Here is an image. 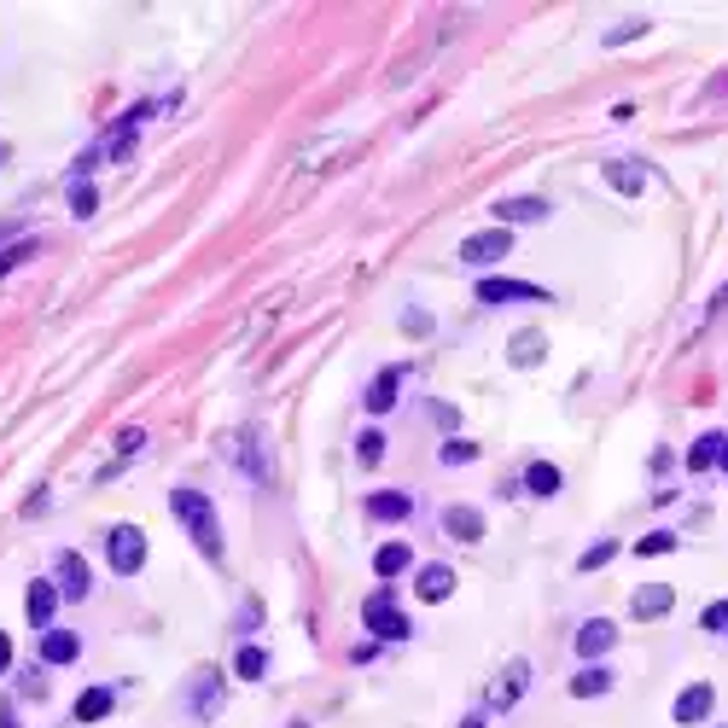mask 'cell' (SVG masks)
<instances>
[{"mask_svg": "<svg viewBox=\"0 0 728 728\" xmlns=\"http://www.w3.org/2000/svg\"><path fill=\"white\" fill-rule=\"evenodd\" d=\"M140 443H146V431H140V426H129L123 437H117V461H134V455H140Z\"/></svg>", "mask_w": 728, "mask_h": 728, "instance_id": "e575fe53", "label": "cell"}, {"mask_svg": "<svg viewBox=\"0 0 728 728\" xmlns=\"http://www.w3.org/2000/svg\"><path fill=\"white\" fill-rule=\"evenodd\" d=\"M6 670H12V641L0 635V676H6Z\"/></svg>", "mask_w": 728, "mask_h": 728, "instance_id": "8d00e7d4", "label": "cell"}, {"mask_svg": "<svg viewBox=\"0 0 728 728\" xmlns=\"http://www.w3.org/2000/svg\"><path fill=\"white\" fill-rule=\"evenodd\" d=\"M443 530L461 542H484V513L478 507H443Z\"/></svg>", "mask_w": 728, "mask_h": 728, "instance_id": "4fadbf2b", "label": "cell"}, {"mask_svg": "<svg viewBox=\"0 0 728 728\" xmlns=\"http://www.w3.org/2000/svg\"><path fill=\"white\" fill-rule=\"evenodd\" d=\"M723 443H728L723 431H705L694 449H688V472H705V466H717V461H723Z\"/></svg>", "mask_w": 728, "mask_h": 728, "instance_id": "cb8c5ba5", "label": "cell"}, {"mask_svg": "<svg viewBox=\"0 0 728 728\" xmlns=\"http://www.w3.org/2000/svg\"><path fill=\"white\" fill-rule=\"evenodd\" d=\"M94 210H100V193H94L88 181H70V216H76V222H88Z\"/></svg>", "mask_w": 728, "mask_h": 728, "instance_id": "4316f807", "label": "cell"}, {"mask_svg": "<svg viewBox=\"0 0 728 728\" xmlns=\"http://www.w3.org/2000/svg\"><path fill=\"white\" fill-rule=\"evenodd\" d=\"M53 606H59V589L53 583H30V595H24V612H30L35 629H53Z\"/></svg>", "mask_w": 728, "mask_h": 728, "instance_id": "5bb4252c", "label": "cell"}, {"mask_svg": "<svg viewBox=\"0 0 728 728\" xmlns=\"http://www.w3.org/2000/svg\"><path fill=\"white\" fill-rule=\"evenodd\" d=\"M530 688V664L525 659H513L507 664V670H501V694H496V711H507V705H513V699L525 694Z\"/></svg>", "mask_w": 728, "mask_h": 728, "instance_id": "603a6c76", "label": "cell"}, {"mask_svg": "<svg viewBox=\"0 0 728 728\" xmlns=\"http://www.w3.org/2000/svg\"><path fill=\"white\" fill-rule=\"evenodd\" d=\"M420 600H449V589H455V571L449 565H420Z\"/></svg>", "mask_w": 728, "mask_h": 728, "instance_id": "7402d4cb", "label": "cell"}, {"mask_svg": "<svg viewBox=\"0 0 728 728\" xmlns=\"http://www.w3.org/2000/svg\"><path fill=\"white\" fill-rule=\"evenodd\" d=\"M408 513H414V501L402 496V490H379V496H367V519H379V525L408 519Z\"/></svg>", "mask_w": 728, "mask_h": 728, "instance_id": "2e32d148", "label": "cell"}, {"mask_svg": "<svg viewBox=\"0 0 728 728\" xmlns=\"http://www.w3.org/2000/svg\"><path fill=\"white\" fill-rule=\"evenodd\" d=\"M461 728H490V723H484V717H461Z\"/></svg>", "mask_w": 728, "mask_h": 728, "instance_id": "f35d334b", "label": "cell"}, {"mask_svg": "<svg viewBox=\"0 0 728 728\" xmlns=\"http://www.w3.org/2000/svg\"><path fill=\"white\" fill-rule=\"evenodd\" d=\"M362 624L379 635V641H408L414 635V624H408V612H397V589L385 583V589H373V595L362 600Z\"/></svg>", "mask_w": 728, "mask_h": 728, "instance_id": "7a4b0ae2", "label": "cell"}, {"mask_svg": "<svg viewBox=\"0 0 728 728\" xmlns=\"http://www.w3.org/2000/svg\"><path fill=\"white\" fill-rule=\"evenodd\" d=\"M478 303H548V292L542 286H530V280H501V274H484L478 280Z\"/></svg>", "mask_w": 728, "mask_h": 728, "instance_id": "5b68a950", "label": "cell"}, {"mask_svg": "<svg viewBox=\"0 0 728 728\" xmlns=\"http://www.w3.org/2000/svg\"><path fill=\"white\" fill-rule=\"evenodd\" d=\"M699 629H705V635H728V600H711V606L699 612Z\"/></svg>", "mask_w": 728, "mask_h": 728, "instance_id": "4dcf8cb0", "label": "cell"}, {"mask_svg": "<svg viewBox=\"0 0 728 728\" xmlns=\"http://www.w3.org/2000/svg\"><path fill=\"white\" fill-rule=\"evenodd\" d=\"M525 490H530L536 501L560 496V466H554V461H530V466H525Z\"/></svg>", "mask_w": 728, "mask_h": 728, "instance_id": "ffe728a7", "label": "cell"}, {"mask_svg": "<svg viewBox=\"0 0 728 728\" xmlns=\"http://www.w3.org/2000/svg\"><path fill=\"white\" fill-rule=\"evenodd\" d=\"M169 513L187 525V536L199 542V554L222 560V519H216V501L204 490H169Z\"/></svg>", "mask_w": 728, "mask_h": 728, "instance_id": "6da1fadb", "label": "cell"}, {"mask_svg": "<svg viewBox=\"0 0 728 728\" xmlns=\"http://www.w3.org/2000/svg\"><path fill=\"white\" fill-rule=\"evenodd\" d=\"M41 659H47V664H76V659H82L76 629H47V635H41Z\"/></svg>", "mask_w": 728, "mask_h": 728, "instance_id": "7c38bea8", "label": "cell"}, {"mask_svg": "<svg viewBox=\"0 0 728 728\" xmlns=\"http://www.w3.org/2000/svg\"><path fill=\"white\" fill-rule=\"evenodd\" d=\"M35 251H41V239H18V245H6V251H0V280H6L12 268H24Z\"/></svg>", "mask_w": 728, "mask_h": 728, "instance_id": "83f0119b", "label": "cell"}, {"mask_svg": "<svg viewBox=\"0 0 728 728\" xmlns=\"http://www.w3.org/2000/svg\"><path fill=\"white\" fill-rule=\"evenodd\" d=\"M600 175H606L624 199H641V193H647V164H635V158H606Z\"/></svg>", "mask_w": 728, "mask_h": 728, "instance_id": "ba28073f", "label": "cell"}, {"mask_svg": "<svg viewBox=\"0 0 728 728\" xmlns=\"http://www.w3.org/2000/svg\"><path fill=\"white\" fill-rule=\"evenodd\" d=\"M670 606H676V589H670V583H641V589L629 595V618H635V624H653V618H664Z\"/></svg>", "mask_w": 728, "mask_h": 728, "instance_id": "52a82bcc", "label": "cell"}, {"mask_svg": "<svg viewBox=\"0 0 728 728\" xmlns=\"http://www.w3.org/2000/svg\"><path fill=\"white\" fill-rule=\"evenodd\" d=\"M105 560H111L117 577H134V571L146 565V536H140V525H111L105 530Z\"/></svg>", "mask_w": 728, "mask_h": 728, "instance_id": "3957f363", "label": "cell"}, {"mask_svg": "<svg viewBox=\"0 0 728 728\" xmlns=\"http://www.w3.org/2000/svg\"><path fill=\"white\" fill-rule=\"evenodd\" d=\"M472 455H478V443H466V437H455V443H443V449H437V461H443V466H466Z\"/></svg>", "mask_w": 728, "mask_h": 728, "instance_id": "1f68e13d", "label": "cell"}, {"mask_svg": "<svg viewBox=\"0 0 728 728\" xmlns=\"http://www.w3.org/2000/svg\"><path fill=\"white\" fill-rule=\"evenodd\" d=\"M0 728H24V723H18V711H12V705H0Z\"/></svg>", "mask_w": 728, "mask_h": 728, "instance_id": "74e56055", "label": "cell"}, {"mask_svg": "<svg viewBox=\"0 0 728 728\" xmlns=\"http://www.w3.org/2000/svg\"><path fill=\"white\" fill-rule=\"evenodd\" d=\"M723 303H728V286H723V292H717V309H723Z\"/></svg>", "mask_w": 728, "mask_h": 728, "instance_id": "60d3db41", "label": "cell"}, {"mask_svg": "<svg viewBox=\"0 0 728 728\" xmlns=\"http://www.w3.org/2000/svg\"><path fill=\"white\" fill-rule=\"evenodd\" d=\"M717 466H723V472H728V443H723V461H717Z\"/></svg>", "mask_w": 728, "mask_h": 728, "instance_id": "b9f144b4", "label": "cell"}, {"mask_svg": "<svg viewBox=\"0 0 728 728\" xmlns=\"http://www.w3.org/2000/svg\"><path fill=\"white\" fill-rule=\"evenodd\" d=\"M682 548V536L676 530H647L641 542H635V554H676Z\"/></svg>", "mask_w": 728, "mask_h": 728, "instance_id": "f1b7e54d", "label": "cell"}, {"mask_svg": "<svg viewBox=\"0 0 728 728\" xmlns=\"http://www.w3.org/2000/svg\"><path fill=\"white\" fill-rule=\"evenodd\" d=\"M612 554H618V542H595V548H583V554H577V571H600Z\"/></svg>", "mask_w": 728, "mask_h": 728, "instance_id": "d6a6232c", "label": "cell"}, {"mask_svg": "<svg viewBox=\"0 0 728 728\" xmlns=\"http://www.w3.org/2000/svg\"><path fill=\"white\" fill-rule=\"evenodd\" d=\"M402 327H408V332H431V315H426V309H408V315H402Z\"/></svg>", "mask_w": 728, "mask_h": 728, "instance_id": "d590c367", "label": "cell"}, {"mask_svg": "<svg viewBox=\"0 0 728 728\" xmlns=\"http://www.w3.org/2000/svg\"><path fill=\"white\" fill-rule=\"evenodd\" d=\"M373 571H379L385 583H391V577H402V571H414V548H408V542H385V548L373 554Z\"/></svg>", "mask_w": 728, "mask_h": 728, "instance_id": "e0dca14e", "label": "cell"}, {"mask_svg": "<svg viewBox=\"0 0 728 728\" xmlns=\"http://www.w3.org/2000/svg\"><path fill=\"white\" fill-rule=\"evenodd\" d=\"M507 362H513V367H536V362H548V338H542L536 327L513 332V344H507Z\"/></svg>", "mask_w": 728, "mask_h": 728, "instance_id": "30bf717a", "label": "cell"}, {"mask_svg": "<svg viewBox=\"0 0 728 728\" xmlns=\"http://www.w3.org/2000/svg\"><path fill=\"white\" fill-rule=\"evenodd\" d=\"M233 670H239L245 682H263V676H268V653L257 647V641H245V647L233 653Z\"/></svg>", "mask_w": 728, "mask_h": 728, "instance_id": "d4e9b609", "label": "cell"}, {"mask_svg": "<svg viewBox=\"0 0 728 728\" xmlns=\"http://www.w3.org/2000/svg\"><path fill=\"white\" fill-rule=\"evenodd\" d=\"M397 391H402V367H385L373 385H367V414H385V408H397Z\"/></svg>", "mask_w": 728, "mask_h": 728, "instance_id": "8fae6325", "label": "cell"}, {"mask_svg": "<svg viewBox=\"0 0 728 728\" xmlns=\"http://www.w3.org/2000/svg\"><path fill=\"white\" fill-rule=\"evenodd\" d=\"M356 455H362V466H379L385 461V431H362L356 437Z\"/></svg>", "mask_w": 728, "mask_h": 728, "instance_id": "f546056e", "label": "cell"}, {"mask_svg": "<svg viewBox=\"0 0 728 728\" xmlns=\"http://www.w3.org/2000/svg\"><path fill=\"white\" fill-rule=\"evenodd\" d=\"M496 210V228H513V222H548V199H501L490 204Z\"/></svg>", "mask_w": 728, "mask_h": 728, "instance_id": "9c48e42d", "label": "cell"}, {"mask_svg": "<svg viewBox=\"0 0 728 728\" xmlns=\"http://www.w3.org/2000/svg\"><path fill=\"white\" fill-rule=\"evenodd\" d=\"M6 158H12V146H6V140H0V164H6Z\"/></svg>", "mask_w": 728, "mask_h": 728, "instance_id": "ab89813d", "label": "cell"}, {"mask_svg": "<svg viewBox=\"0 0 728 728\" xmlns=\"http://www.w3.org/2000/svg\"><path fill=\"white\" fill-rule=\"evenodd\" d=\"M111 705H117V688H88V694L76 699V723H100V717H111Z\"/></svg>", "mask_w": 728, "mask_h": 728, "instance_id": "44dd1931", "label": "cell"}, {"mask_svg": "<svg viewBox=\"0 0 728 728\" xmlns=\"http://www.w3.org/2000/svg\"><path fill=\"white\" fill-rule=\"evenodd\" d=\"M193 711H199V717L222 711V682H216L210 670H199V682H193Z\"/></svg>", "mask_w": 728, "mask_h": 728, "instance_id": "484cf974", "label": "cell"}, {"mask_svg": "<svg viewBox=\"0 0 728 728\" xmlns=\"http://www.w3.org/2000/svg\"><path fill=\"white\" fill-rule=\"evenodd\" d=\"M612 641H618V629H612V618H589V624L577 629V653H583V659H595V653H606Z\"/></svg>", "mask_w": 728, "mask_h": 728, "instance_id": "9a60e30c", "label": "cell"}, {"mask_svg": "<svg viewBox=\"0 0 728 728\" xmlns=\"http://www.w3.org/2000/svg\"><path fill=\"white\" fill-rule=\"evenodd\" d=\"M711 705H717V688H711V682H688V688L676 694V705H670V717L682 728H699L711 717Z\"/></svg>", "mask_w": 728, "mask_h": 728, "instance_id": "8992f818", "label": "cell"}, {"mask_svg": "<svg viewBox=\"0 0 728 728\" xmlns=\"http://www.w3.org/2000/svg\"><path fill=\"white\" fill-rule=\"evenodd\" d=\"M571 694H577V699H600V694H612V670H606V664H583V670L571 676Z\"/></svg>", "mask_w": 728, "mask_h": 728, "instance_id": "d6986e66", "label": "cell"}, {"mask_svg": "<svg viewBox=\"0 0 728 728\" xmlns=\"http://www.w3.org/2000/svg\"><path fill=\"white\" fill-rule=\"evenodd\" d=\"M507 251H513V233H507V228H484V233H466L455 257H461L466 268H490V263H501Z\"/></svg>", "mask_w": 728, "mask_h": 728, "instance_id": "277c9868", "label": "cell"}, {"mask_svg": "<svg viewBox=\"0 0 728 728\" xmlns=\"http://www.w3.org/2000/svg\"><path fill=\"white\" fill-rule=\"evenodd\" d=\"M647 30V18H624V24H612V30H606V47H624L629 35H641Z\"/></svg>", "mask_w": 728, "mask_h": 728, "instance_id": "836d02e7", "label": "cell"}, {"mask_svg": "<svg viewBox=\"0 0 728 728\" xmlns=\"http://www.w3.org/2000/svg\"><path fill=\"white\" fill-rule=\"evenodd\" d=\"M59 595H70V600H82L88 595V565H82V554H59Z\"/></svg>", "mask_w": 728, "mask_h": 728, "instance_id": "ac0fdd59", "label": "cell"}]
</instances>
